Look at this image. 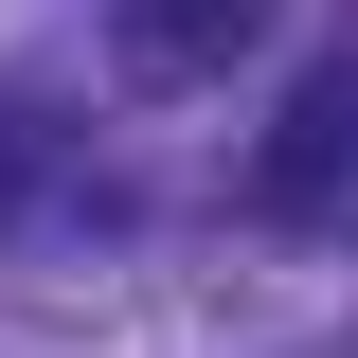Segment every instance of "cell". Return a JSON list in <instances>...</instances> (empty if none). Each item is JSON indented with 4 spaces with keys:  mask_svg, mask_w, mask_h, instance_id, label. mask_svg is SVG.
Returning <instances> with one entry per match:
<instances>
[{
    "mask_svg": "<svg viewBox=\"0 0 358 358\" xmlns=\"http://www.w3.org/2000/svg\"><path fill=\"white\" fill-rule=\"evenodd\" d=\"M358 179V72H305V108L268 126V162H251V215H322Z\"/></svg>",
    "mask_w": 358,
    "mask_h": 358,
    "instance_id": "1",
    "label": "cell"
},
{
    "mask_svg": "<svg viewBox=\"0 0 358 358\" xmlns=\"http://www.w3.org/2000/svg\"><path fill=\"white\" fill-rule=\"evenodd\" d=\"M268 18H287V0H108V36H126V72H233V54L268 36Z\"/></svg>",
    "mask_w": 358,
    "mask_h": 358,
    "instance_id": "2",
    "label": "cell"
},
{
    "mask_svg": "<svg viewBox=\"0 0 358 358\" xmlns=\"http://www.w3.org/2000/svg\"><path fill=\"white\" fill-rule=\"evenodd\" d=\"M36 162H54V143H36V108H0V215L36 197Z\"/></svg>",
    "mask_w": 358,
    "mask_h": 358,
    "instance_id": "3",
    "label": "cell"
}]
</instances>
